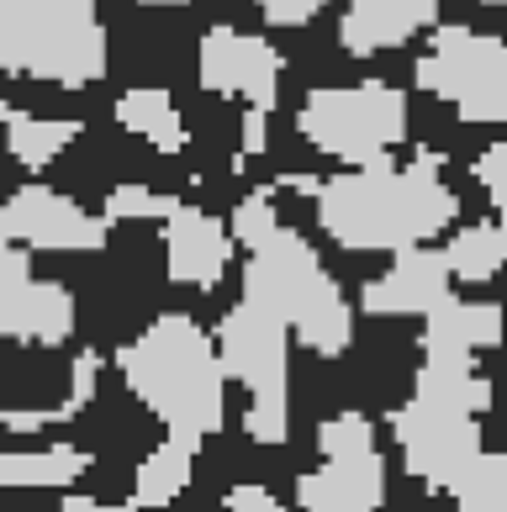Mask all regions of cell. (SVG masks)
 Here are the masks:
<instances>
[{
  "label": "cell",
  "instance_id": "obj_1",
  "mask_svg": "<svg viewBox=\"0 0 507 512\" xmlns=\"http://www.w3.org/2000/svg\"><path fill=\"white\" fill-rule=\"evenodd\" d=\"M317 227L349 254H402L449 233L460 196L439 180V154L412 164H354L317 180Z\"/></svg>",
  "mask_w": 507,
  "mask_h": 512
},
{
  "label": "cell",
  "instance_id": "obj_2",
  "mask_svg": "<svg viewBox=\"0 0 507 512\" xmlns=\"http://www.w3.org/2000/svg\"><path fill=\"white\" fill-rule=\"evenodd\" d=\"M117 370L127 391L164 423L169 439L201 449L228 423V375L217 365L212 333L196 317L185 312L154 317L133 344H122Z\"/></svg>",
  "mask_w": 507,
  "mask_h": 512
},
{
  "label": "cell",
  "instance_id": "obj_3",
  "mask_svg": "<svg viewBox=\"0 0 507 512\" xmlns=\"http://www.w3.org/2000/svg\"><path fill=\"white\" fill-rule=\"evenodd\" d=\"M486 407H492V381L476 375L471 354H423L407 402L391 412V439L412 476L449 491V481L481 454Z\"/></svg>",
  "mask_w": 507,
  "mask_h": 512
},
{
  "label": "cell",
  "instance_id": "obj_4",
  "mask_svg": "<svg viewBox=\"0 0 507 512\" xmlns=\"http://www.w3.org/2000/svg\"><path fill=\"white\" fill-rule=\"evenodd\" d=\"M243 254H249V264H243V301H254L259 312L286 322L307 354L338 359L354 344V307L344 301L338 280L328 275V264L317 259V249L302 233L275 227L270 238H259Z\"/></svg>",
  "mask_w": 507,
  "mask_h": 512
},
{
  "label": "cell",
  "instance_id": "obj_5",
  "mask_svg": "<svg viewBox=\"0 0 507 512\" xmlns=\"http://www.w3.org/2000/svg\"><path fill=\"white\" fill-rule=\"evenodd\" d=\"M111 69L101 0H0V74L64 90L96 85Z\"/></svg>",
  "mask_w": 507,
  "mask_h": 512
},
{
  "label": "cell",
  "instance_id": "obj_6",
  "mask_svg": "<svg viewBox=\"0 0 507 512\" xmlns=\"http://www.w3.org/2000/svg\"><path fill=\"white\" fill-rule=\"evenodd\" d=\"M217 365L228 381L249 391L243 407V433L254 444H286L291 439V328L259 312L254 301L238 307L217 322Z\"/></svg>",
  "mask_w": 507,
  "mask_h": 512
},
{
  "label": "cell",
  "instance_id": "obj_7",
  "mask_svg": "<svg viewBox=\"0 0 507 512\" xmlns=\"http://www.w3.org/2000/svg\"><path fill=\"white\" fill-rule=\"evenodd\" d=\"M407 96L386 80L323 85L296 111V132L338 164H386L391 148L407 143Z\"/></svg>",
  "mask_w": 507,
  "mask_h": 512
},
{
  "label": "cell",
  "instance_id": "obj_8",
  "mask_svg": "<svg viewBox=\"0 0 507 512\" xmlns=\"http://www.w3.org/2000/svg\"><path fill=\"white\" fill-rule=\"evenodd\" d=\"M418 90L444 101L460 122L507 127V37L476 27H428V53L412 64Z\"/></svg>",
  "mask_w": 507,
  "mask_h": 512
},
{
  "label": "cell",
  "instance_id": "obj_9",
  "mask_svg": "<svg viewBox=\"0 0 507 512\" xmlns=\"http://www.w3.org/2000/svg\"><path fill=\"white\" fill-rule=\"evenodd\" d=\"M74 291L59 280H37L27 249L0 243V338L11 344H32V349H59L74 338Z\"/></svg>",
  "mask_w": 507,
  "mask_h": 512
},
{
  "label": "cell",
  "instance_id": "obj_10",
  "mask_svg": "<svg viewBox=\"0 0 507 512\" xmlns=\"http://www.w3.org/2000/svg\"><path fill=\"white\" fill-rule=\"evenodd\" d=\"M111 238L106 217H90L85 206H74L69 196L48 191V185H22L0 206V243L37 254H101Z\"/></svg>",
  "mask_w": 507,
  "mask_h": 512
},
{
  "label": "cell",
  "instance_id": "obj_11",
  "mask_svg": "<svg viewBox=\"0 0 507 512\" xmlns=\"http://www.w3.org/2000/svg\"><path fill=\"white\" fill-rule=\"evenodd\" d=\"M280 48L259 32H238V27H212L196 48V74H201V90L212 96H228L243 101L254 111H275L280 101Z\"/></svg>",
  "mask_w": 507,
  "mask_h": 512
},
{
  "label": "cell",
  "instance_id": "obj_12",
  "mask_svg": "<svg viewBox=\"0 0 507 512\" xmlns=\"http://www.w3.org/2000/svg\"><path fill=\"white\" fill-rule=\"evenodd\" d=\"M296 502L302 512H381L386 502V460L381 449H344L323 454V465L296 481Z\"/></svg>",
  "mask_w": 507,
  "mask_h": 512
},
{
  "label": "cell",
  "instance_id": "obj_13",
  "mask_svg": "<svg viewBox=\"0 0 507 512\" xmlns=\"http://www.w3.org/2000/svg\"><path fill=\"white\" fill-rule=\"evenodd\" d=\"M233 264V233L228 222H217L201 206L175 201V212L164 217V270L175 286L212 291Z\"/></svg>",
  "mask_w": 507,
  "mask_h": 512
},
{
  "label": "cell",
  "instance_id": "obj_14",
  "mask_svg": "<svg viewBox=\"0 0 507 512\" xmlns=\"http://www.w3.org/2000/svg\"><path fill=\"white\" fill-rule=\"evenodd\" d=\"M449 291H455V280H449L444 249L418 243V249L391 254L386 275H375L360 301H365V312H375V317H423Z\"/></svg>",
  "mask_w": 507,
  "mask_h": 512
},
{
  "label": "cell",
  "instance_id": "obj_15",
  "mask_svg": "<svg viewBox=\"0 0 507 512\" xmlns=\"http://www.w3.org/2000/svg\"><path fill=\"white\" fill-rule=\"evenodd\" d=\"M439 27V0H349L338 16V43L354 59H375Z\"/></svg>",
  "mask_w": 507,
  "mask_h": 512
},
{
  "label": "cell",
  "instance_id": "obj_16",
  "mask_svg": "<svg viewBox=\"0 0 507 512\" xmlns=\"http://www.w3.org/2000/svg\"><path fill=\"white\" fill-rule=\"evenodd\" d=\"M507 333V312L492 301H460L449 291L423 312V354H481L497 349Z\"/></svg>",
  "mask_w": 507,
  "mask_h": 512
},
{
  "label": "cell",
  "instance_id": "obj_17",
  "mask_svg": "<svg viewBox=\"0 0 507 512\" xmlns=\"http://www.w3.org/2000/svg\"><path fill=\"white\" fill-rule=\"evenodd\" d=\"M90 470L80 444H43V449H6L0 454V491H64Z\"/></svg>",
  "mask_w": 507,
  "mask_h": 512
},
{
  "label": "cell",
  "instance_id": "obj_18",
  "mask_svg": "<svg viewBox=\"0 0 507 512\" xmlns=\"http://www.w3.org/2000/svg\"><path fill=\"white\" fill-rule=\"evenodd\" d=\"M117 122L133 132V138H143L148 148H159V154H185V117H180L175 96H169V90H159V85L122 90Z\"/></svg>",
  "mask_w": 507,
  "mask_h": 512
},
{
  "label": "cell",
  "instance_id": "obj_19",
  "mask_svg": "<svg viewBox=\"0 0 507 512\" xmlns=\"http://www.w3.org/2000/svg\"><path fill=\"white\" fill-rule=\"evenodd\" d=\"M191 476H196V444L169 439V433H164V444L143 454V465H138V476H133V507L138 512L169 507L185 486H191Z\"/></svg>",
  "mask_w": 507,
  "mask_h": 512
},
{
  "label": "cell",
  "instance_id": "obj_20",
  "mask_svg": "<svg viewBox=\"0 0 507 512\" xmlns=\"http://www.w3.org/2000/svg\"><path fill=\"white\" fill-rule=\"evenodd\" d=\"M444 264H449V280H460V286H486L507 264V217L502 222H471L460 233H449Z\"/></svg>",
  "mask_w": 507,
  "mask_h": 512
},
{
  "label": "cell",
  "instance_id": "obj_21",
  "mask_svg": "<svg viewBox=\"0 0 507 512\" xmlns=\"http://www.w3.org/2000/svg\"><path fill=\"white\" fill-rule=\"evenodd\" d=\"M0 122H6L11 159L22 164V169H48V164L85 132L74 117H32V111H11V106L0 111Z\"/></svg>",
  "mask_w": 507,
  "mask_h": 512
},
{
  "label": "cell",
  "instance_id": "obj_22",
  "mask_svg": "<svg viewBox=\"0 0 507 512\" xmlns=\"http://www.w3.org/2000/svg\"><path fill=\"white\" fill-rule=\"evenodd\" d=\"M449 497H455V512H507V449H481L449 481Z\"/></svg>",
  "mask_w": 507,
  "mask_h": 512
},
{
  "label": "cell",
  "instance_id": "obj_23",
  "mask_svg": "<svg viewBox=\"0 0 507 512\" xmlns=\"http://www.w3.org/2000/svg\"><path fill=\"white\" fill-rule=\"evenodd\" d=\"M180 196H164V191H148V185H117L106 196V222H164L175 212Z\"/></svg>",
  "mask_w": 507,
  "mask_h": 512
},
{
  "label": "cell",
  "instance_id": "obj_24",
  "mask_svg": "<svg viewBox=\"0 0 507 512\" xmlns=\"http://www.w3.org/2000/svg\"><path fill=\"white\" fill-rule=\"evenodd\" d=\"M275 227H280V217H275V201H270V191L243 196V201L233 206V222H228L233 249H254V243H259V238H270Z\"/></svg>",
  "mask_w": 507,
  "mask_h": 512
},
{
  "label": "cell",
  "instance_id": "obj_25",
  "mask_svg": "<svg viewBox=\"0 0 507 512\" xmlns=\"http://www.w3.org/2000/svg\"><path fill=\"white\" fill-rule=\"evenodd\" d=\"M476 180H481L486 201H492L497 212L507 217V143L481 148V154H476Z\"/></svg>",
  "mask_w": 507,
  "mask_h": 512
},
{
  "label": "cell",
  "instance_id": "obj_26",
  "mask_svg": "<svg viewBox=\"0 0 507 512\" xmlns=\"http://www.w3.org/2000/svg\"><path fill=\"white\" fill-rule=\"evenodd\" d=\"M254 6L270 27H307L312 16L328 11V0H254Z\"/></svg>",
  "mask_w": 507,
  "mask_h": 512
},
{
  "label": "cell",
  "instance_id": "obj_27",
  "mask_svg": "<svg viewBox=\"0 0 507 512\" xmlns=\"http://www.w3.org/2000/svg\"><path fill=\"white\" fill-rule=\"evenodd\" d=\"M265 148H270V111L243 106V138H238V154H243V159H259Z\"/></svg>",
  "mask_w": 507,
  "mask_h": 512
},
{
  "label": "cell",
  "instance_id": "obj_28",
  "mask_svg": "<svg viewBox=\"0 0 507 512\" xmlns=\"http://www.w3.org/2000/svg\"><path fill=\"white\" fill-rule=\"evenodd\" d=\"M228 512H286V507H280L265 486H249V481H243V486L228 491Z\"/></svg>",
  "mask_w": 507,
  "mask_h": 512
},
{
  "label": "cell",
  "instance_id": "obj_29",
  "mask_svg": "<svg viewBox=\"0 0 507 512\" xmlns=\"http://www.w3.org/2000/svg\"><path fill=\"white\" fill-rule=\"evenodd\" d=\"M59 512H138L133 502H96V497H64Z\"/></svg>",
  "mask_w": 507,
  "mask_h": 512
},
{
  "label": "cell",
  "instance_id": "obj_30",
  "mask_svg": "<svg viewBox=\"0 0 507 512\" xmlns=\"http://www.w3.org/2000/svg\"><path fill=\"white\" fill-rule=\"evenodd\" d=\"M138 6H191V0H138Z\"/></svg>",
  "mask_w": 507,
  "mask_h": 512
}]
</instances>
